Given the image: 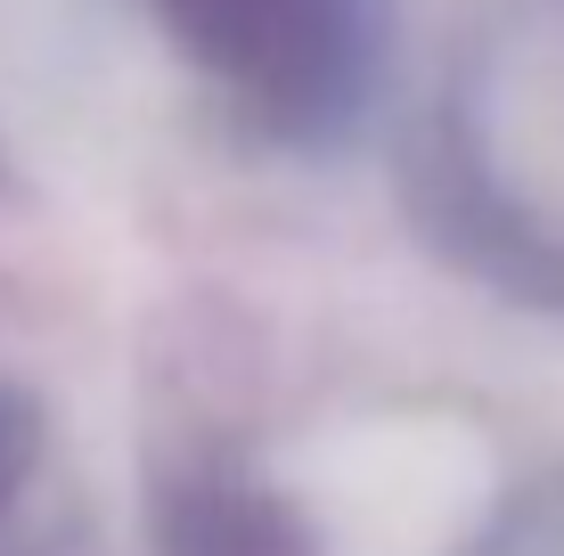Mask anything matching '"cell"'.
<instances>
[{
	"label": "cell",
	"mask_w": 564,
	"mask_h": 556,
	"mask_svg": "<svg viewBox=\"0 0 564 556\" xmlns=\"http://www.w3.org/2000/svg\"><path fill=\"white\" fill-rule=\"evenodd\" d=\"M458 172L482 238L540 286H564V0H523L482 50Z\"/></svg>",
	"instance_id": "6da1fadb"
},
{
	"label": "cell",
	"mask_w": 564,
	"mask_h": 556,
	"mask_svg": "<svg viewBox=\"0 0 564 556\" xmlns=\"http://www.w3.org/2000/svg\"><path fill=\"white\" fill-rule=\"evenodd\" d=\"M164 556H319L311 524L254 475H188L164 500Z\"/></svg>",
	"instance_id": "3957f363"
},
{
	"label": "cell",
	"mask_w": 564,
	"mask_h": 556,
	"mask_svg": "<svg viewBox=\"0 0 564 556\" xmlns=\"http://www.w3.org/2000/svg\"><path fill=\"white\" fill-rule=\"evenodd\" d=\"M33 450H42V417H33V401L17 385H0V515H9L17 491H25Z\"/></svg>",
	"instance_id": "277c9868"
},
{
	"label": "cell",
	"mask_w": 564,
	"mask_h": 556,
	"mask_svg": "<svg viewBox=\"0 0 564 556\" xmlns=\"http://www.w3.org/2000/svg\"><path fill=\"white\" fill-rule=\"evenodd\" d=\"M172 50L279 140H327L377 74V0H148Z\"/></svg>",
	"instance_id": "7a4b0ae2"
}]
</instances>
